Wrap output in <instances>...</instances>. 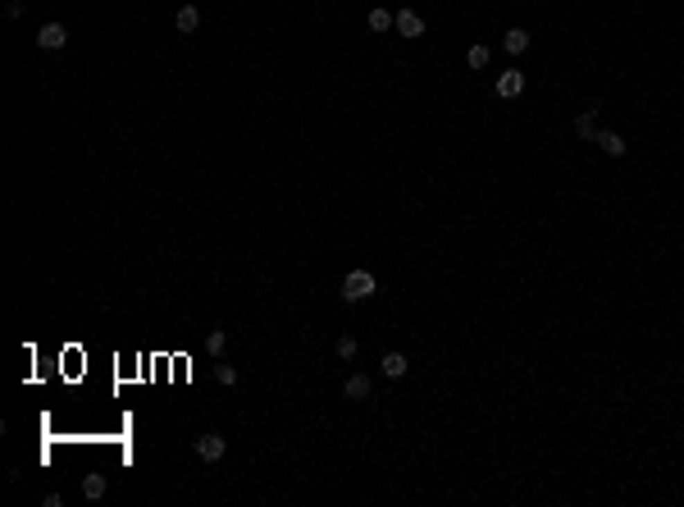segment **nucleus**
<instances>
[{"mask_svg":"<svg viewBox=\"0 0 684 507\" xmlns=\"http://www.w3.org/2000/svg\"><path fill=\"white\" fill-rule=\"evenodd\" d=\"M215 375H219V384H238V370H233V366H219Z\"/></svg>","mask_w":684,"mask_h":507,"instance_id":"17","label":"nucleus"},{"mask_svg":"<svg viewBox=\"0 0 684 507\" xmlns=\"http://www.w3.org/2000/svg\"><path fill=\"white\" fill-rule=\"evenodd\" d=\"M37 46H42V51H64V46H69V28H64V23H42Z\"/></svg>","mask_w":684,"mask_h":507,"instance_id":"2","label":"nucleus"},{"mask_svg":"<svg viewBox=\"0 0 684 507\" xmlns=\"http://www.w3.org/2000/svg\"><path fill=\"white\" fill-rule=\"evenodd\" d=\"M575 137H584V142H588V137H597V119H593V110H584V114L575 119Z\"/></svg>","mask_w":684,"mask_h":507,"instance_id":"13","label":"nucleus"},{"mask_svg":"<svg viewBox=\"0 0 684 507\" xmlns=\"http://www.w3.org/2000/svg\"><path fill=\"white\" fill-rule=\"evenodd\" d=\"M397 33H402V37H420L424 33V19L415 10H402V14H397Z\"/></svg>","mask_w":684,"mask_h":507,"instance_id":"6","label":"nucleus"},{"mask_svg":"<svg viewBox=\"0 0 684 507\" xmlns=\"http://www.w3.org/2000/svg\"><path fill=\"white\" fill-rule=\"evenodd\" d=\"M224 347H228V334H224V329H210L206 352H210V356H224Z\"/></svg>","mask_w":684,"mask_h":507,"instance_id":"14","label":"nucleus"},{"mask_svg":"<svg viewBox=\"0 0 684 507\" xmlns=\"http://www.w3.org/2000/svg\"><path fill=\"white\" fill-rule=\"evenodd\" d=\"M379 366H383V375H388V379H402V375H406V366H411V361H406L402 352H388V356H383Z\"/></svg>","mask_w":684,"mask_h":507,"instance_id":"9","label":"nucleus"},{"mask_svg":"<svg viewBox=\"0 0 684 507\" xmlns=\"http://www.w3.org/2000/svg\"><path fill=\"white\" fill-rule=\"evenodd\" d=\"M502 46H507L511 55H525V51H529V33H525V28H507Z\"/></svg>","mask_w":684,"mask_h":507,"instance_id":"7","label":"nucleus"},{"mask_svg":"<svg viewBox=\"0 0 684 507\" xmlns=\"http://www.w3.org/2000/svg\"><path fill=\"white\" fill-rule=\"evenodd\" d=\"M342 393H347L351 402H365V397H369V375H347V384H342Z\"/></svg>","mask_w":684,"mask_h":507,"instance_id":"8","label":"nucleus"},{"mask_svg":"<svg viewBox=\"0 0 684 507\" xmlns=\"http://www.w3.org/2000/svg\"><path fill=\"white\" fill-rule=\"evenodd\" d=\"M174 28L178 33H196V28H201V10H196V5H178L174 10Z\"/></svg>","mask_w":684,"mask_h":507,"instance_id":"5","label":"nucleus"},{"mask_svg":"<svg viewBox=\"0 0 684 507\" xmlns=\"http://www.w3.org/2000/svg\"><path fill=\"white\" fill-rule=\"evenodd\" d=\"M196 457H201V462H219V457H224V434H201V439H196Z\"/></svg>","mask_w":684,"mask_h":507,"instance_id":"3","label":"nucleus"},{"mask_svg":"<svg viewBox=\"0 0 684 507\" xmlns=\"http://www.w3.org/2000/svg\"><path fill=\"white\" fill-rule=\"evenodd\" d=\"M597 146H602L611 160H616V155H625V137H620V132H597Z\"/></svg>","mask_w":684,"mask_h":507,"instance_id":"10","label":"nucleus"},{"mask_svg":"<svg viewBox=\"0 0 684 507\" xmlns=\"http://www.w3.org/2000/svg\"><path fill=\"white\" fill-rule=\"evenodd\" d=\"M82 498H91V503L105 498V475H100V471H91L87 480H82Z\"/></svg>","mask_w":684,"mask_h":507,"instance_id":"11","label":"nucleus"},{"mask_svg":"<svg viewBox=\"0 0 684 507\" xmlns=\"http://www.w3.org/2000/svg\"><path fill=\"white\" fill-rule=\"evenodd\" d=\"M356 352H360V343L351 338V334H342V338H337V356H347V361H351Z\"/></svg>","mask_w":684,"mask_h":507,"instance_id":"16","label":"nucleus"},{"mask_svg":"<svg viewBox=\"0 0 684 507\" xmlns=\"http://www.w3.org/2000/svg\"><path fill=\"white\" fill-rule=\"evenodd\" d=\"M369 33H388V28H397V19H392L388 10H369Z\"/></svg>","mask_w":684,"mask_h":507,"instance_id":"12","label":"nucleus"},{"mask_svg":"<svg viewBox=\"0 0 684 507\" xmlns=\"http://www.w3.org/2000/svg\"><path fill=\"white\" fill-rule=\"evenodd\" d=\"M342 298H347V302L374 298V275H369V270H351V275L342 279Z\"/></svg>","mask_w":684,"mask_h":507,"instance_id":"1","label":"nucleus"},{"mask_svg":"<svg viewBox=\"0 0 684 507\" xmlns=\"http://www.w3.org/2000/svg\"><path fill=\"white\" fill-rule=\"evenodd\" d=\"M520 92H525V74L520 69H507V74L498 78V96L511 101V96H520Z\"/></svg>","mask_w":684,"mask_h":507,"instance_id":"4","label":"nucleus"},{"mask_svg":"<svg viewBox=\"0 0 684 507\" xmlns=\"http://www.w3.org/2000/svg\"><path fill=\"white\" fill-rule=\"evenodd\" d=\"M466 65L470 69H484V65H489V46H470V51H466Z\"/></svg>","mask_w":684,"mask_h":507,"instance_id":"15","label":"nucleus"}]
</instances>
